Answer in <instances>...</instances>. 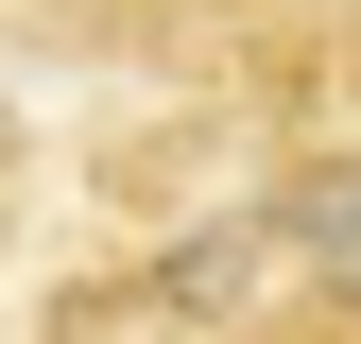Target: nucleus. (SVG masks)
<instances>
[{
	"label": "nucleus",
	"instance_id": "nucleus-1",
	"mask_svg": "<svg viewBox=\"0 0 361 344\" xmlns=\"http://www.w3.org/2000/svg\"><path fill=\"white\" fill-rule=\"evenodd\" d=\"M35 52L69 69H138V86H241V69H310L327 0H0Z\"/></svg>",
	"mask_w": 361,
	"mask_h": 344
},
{
	"label": "nucleus",
	"instance_id": "nucleus-2",
	"mask_svg": "<svg viewBox=\"0 0 361 344\" xmlns=\"http://www.w3.org/2000/svg\"><path fill=\"white\" fill-rule=\"evenodd\" d=\"M258 241L293 258V293H310V310H361V104L258 172Z\"/></svg>",
	"mask_w": 361,
	"mask_h": 344
},
{
	"label": "nucleus",
	"instance_id": "nucleus-3",
	"mask_svg": "<svg viewBox=\"0 0 361 344\" xmlns=\"http://www.w3.org/2000/svg\"><path fill=\"white\" fill-rule=\"evenodd\" d=\"M224 344H361V310H310V293H276L258 327H224Z\"/></svg>",
	"mask_w": 361,
	"mask_h": 344
},
{
	"label": "nucleus",
	"instance_id": "nucleus-4",
	"mask_svg": "<svg viewBox=\"0 0 361 344\" xmlns=\"http://www.w3.org/2000/svg\"><path fill=\"white\" fill-rule=\"evenodd\" d=\"M310 86H327V104H361V0H327V35H310Z\"/></svg>",
	"mask_w": 361,
	"mask_h": 344
}]
</instances>
